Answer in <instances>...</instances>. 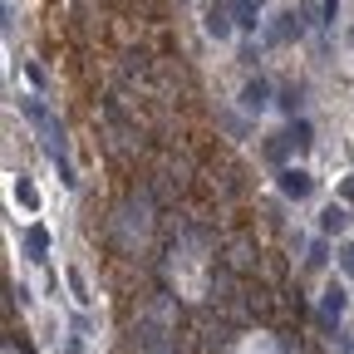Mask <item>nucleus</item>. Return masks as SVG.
Masks as SVG:
<instances>
[{
    "instance_id": "f257e3e1",
    "label": "nucleus",
    "mask_w": 354,
    "mask_h": 354,
    "mask_svg": "<svg viewBox=\"0 0 354 354\" xmlns=\"http://www.w3.org/2000/svg\"><path fill=\"white\" fill-rule=\"evenodd\" d=\"M286 192H295V197H305V192H310L305 172H286Z\"/></svg>"
}]
</instances>
